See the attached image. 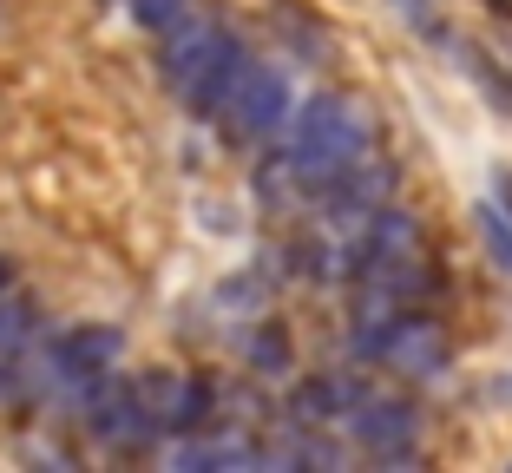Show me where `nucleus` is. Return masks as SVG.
<instances>
[{"label":"nucleus","instance_id":"nucleus-1","mask_svg":"<svg viewBox=\"0 0 512 473\" xmlns=\"http://www.w3.org/2000/svg\"><path fill=\"white\" fill-rule=\"evenodd\" d=\"M283 158L302 171V184L322 198L335 178H348L362 158H375V119H368V106H355V99L316 92V99L296 112V132H289Z\"/></svg>","mask_w":512,"mask_h":473},{"label":"nucleus","instance_id":"nucleus-2","mask_svg":"<svg viewBox=\"0 0 512 473\" xmlns=\"http://www.w3.org/2000/svg\"><path fill=\"white\" fill-rule=\"evenodd\" d=\"M125 336L112 322H79V329H60V336L40 349L33 362V395L40 401H79L99 375H112Z\"/></svg>","mask_w":512,"mask_h":473},{"label":"nucleus","instance_id":"nucleus-3","mask_svg":"<svg viewBox=\"0 0 512 473\" xmlns=\"http://www.w3.org/2000/svg\"><path fill=\"white\" fill-rule=\"evenodd\" d=\"M79 414H86V434L99 447H112V454H138V447L158 434L145 401H138V382H119V375H99V382L79 395Z\"/></svg>","mask_w":512,"mask_h":473},{"label":"nucleus","instance_id":"nucleus-4","mask_svg":"<svg viewBox=\"0 0 512 473\" xmlns=\"http://www.w3.org/2000/svg\"><path fill=\"white\" fill-rule=\"evenodd\" d=\"M138 401H145L151 428L158 434H197L204 421L217 414V388L204 382V375H191V368H151L145 382H138Z\"/></svg>","mask_w":512,"mask_h":473},{"label":"nucleus","instance_id":"nucleus-5","mask_svg":"<svg viewBox=\"0 0 512 473\" xmlns=\"http://www.w3.org/2000/svg\"><path fill=\"white\" fill-rule=\"evenodd\" d=\"M217 119H224L230 138H243V145L270 138L276 125L289 119V79L276 73V66L250 60V66H243V79L230 86V99H224V112H217Z\"/></svg>","mask_w":512,"mask_h":473},{"label":"nucleus","instance_id":"nucleus-6","mask_svg":"<svg viewBox=\"0 0 512 473\" xmlns=\"http://www.w3.org/2000/svg\"><path fill=\"white\" fill-rule=\"evenodd\" d=\"M447 355H453L447 329H440L434 316H421V309H401L375 342V362L394 368V375H407V382H434L440 368H447Z\"/></svg>","mask_w":512,"mask_h":473},{"label":"nucleus","instance_id":"nucleus-7","mask_svg":"<svg viewBox=\"0 0 512 473\" xmlns=\"http://www.w3.org/2000/svg\"><path fill=\"white\" fill-rule=\"evenodd\" d=\"M342 434H348L355 447H368L375 460H401L407 447H414V434H421V414L407 408V401L375 395V388H368V395L355 401V414L342 421Z\"/></svg>","mask_w":512,"mask_h":473},{"label":"nucleus","instance_id":"nucleus-8","mask_svg":"<svg viewBox=\"0 0 512 473\" xmlns=\"http://www.w3.org/2000/svg\"><path fill=\"white\" fill-rule=\"evenodd\" d=\"M243 66H250V53H243V40L224 27V33H217V46H211V53H204V60H197L191 73L178 79V92H184V112H197V119L211 112V119H217V112H224V99H230V86L243 79Z\"/></svg>","mask_w":512,"mask_h":473},{"label":"nucleus","instance_id":"nucleus-9","mask_svg":"<svg viewBox=\"0 0 512 473\" xmlns=\"http://www.w3.org/2000/svg\"><path fill=\"white\" fill-rule=\"evenodd\" d=\"M217 33H224V20L197 14V7L171 20V27H165V46H158V66H165V79H171V86H178V79L191 73V66L204 60V53H211V46H217Z\"/></svg>","mask_w":512,"mask_h":473},{"label":"nucleus","instance_id":"nucleus-10","mask_svg":"<svg viewBox=\"0 0 512 473\" xmlns=\"http://www.w3.org/2000/svg\"><path fill=\"white\" fill-rule=\"evenodd\" d=\"M171 460H178L184 473H197V467H263V454H256L243 434H204V428L184 434Z\"/></svg>","mask_w":512,"mask_h":473},{"label":"nucleus","instance_id":"nucleus-11","mask_svg":"<svg viewBox=\"0 0 512 473\" xmlns=\"http://www.w3.org/2000/svg\"><path fill=\"white\" fill-rule=\"evenodd\" d=\"M243 362H250L256 375H289V336L276 329L270 316L243 329Z\"/></svg>","mask_w":512,"mask_h":473},{"label":"nucleus","instance_id":"nucleus-12","mask_svg":"<svg viewBox=\"0 0 512 473\" xmlns=\"http://www.w3.org/2000/svg\"><path fill=\"white\" fill-rule=\"evenodd\" d=\"M473 211H480V237H486V250H493V263L512 276V217L499 211V198H480Z\"/></svg>","mask_w":512,"mask_h":473},{"label":"nucleus","instance_id":"nucleus-13","mask_svg":"<svg viewBox=\"0 0 512 473\" xmlns=\"http://www.w3.org/2000/svg\"><path fill=\"white\" fill-rule=\"evenodd\" d=\"M394 14L407 20V27L421 33V40H434V46H453V33H447V20L434 14V0H394Z\"/></svg>","mask_w":512,"mask_h":473},{"label":"nucleus","instance_id":"nucleus-14","mask_svg":"<svg viewBox=\"0 0 512 473\" xmlns=\"http://www.w3.org/2000/svg\"><path fill=\"white\" fill-rule=\"evenodd\" d=\"M178 14H191V0H132V20L151 27V33H165Z\"/></svg>","mask_w":512,"mask_h":473},{"label":"nucleus","instance_id":"nucleus-15","mask_svg":"<svg viewBox=\"0 0 512 473\" xmlns=\"http://www.w3.org/2000/svg\"><path fill=\"white\" fill-rule=\"evenodd\" d=\"M493 198H499V211L512 217V171H493Z\"/></svg>","mask_w":512,"mask_h":473}]
</instances>
